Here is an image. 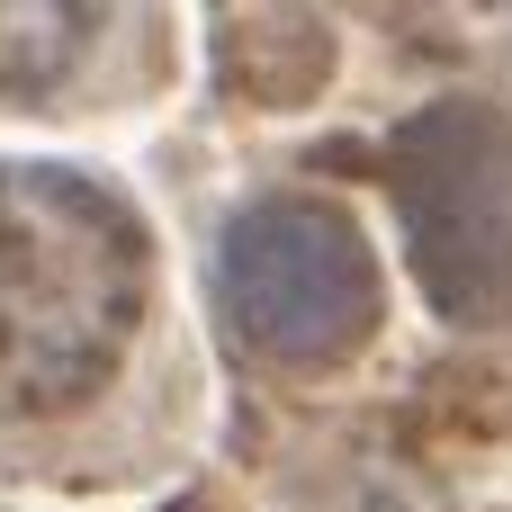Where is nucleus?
<instances>
[{"mask_svg":"<svg viewBox=\"0 0 512 512\" xmlns=\"http://www.w3.org/2000/svg\"><path fill=\"white\" fill-rule=\"evenodd\" d=\"M153 306L135 198L81 162H0V423L90 405Z\"/></svg>","mask_w":512,"mask_h":512,"instance_id":"1","label":"nucleus"},{"mask_svg":"<svg viewBox=\"0 0 512 512\" xmlns=\"http://www.w3.org/2000/svg\"><path fill=\"white\" fill-rule=\"evenodd\" d=\"M387 198L432 315L512 324V117L486 99H432L387 135Z\"/></svg>","mask_w":512,"mask_h":512,"instance_id":"2","label":"nucleus"},{"mask_svg":"<svg viewBox=\"0 0 512 512\" xmlns=\"http://www.w3.org/2000/svg\"><path fill=\"white\" fill-rule=\"evenodd\" d=\"M216 306L270 369H342L378 333V252L333 198H252L216 234Z\"/></svg>","mask_w":512,"mask_h":512,"instance_id":"3","label":"nucleus"},{"mask_svg":"<svg viewBox=\"0 0 512 512\" xmlns=\"http://www.w3.org/2000/svg\"><path fill=\"white\" fill-rule=\"evenodd\" d=\"M117 9H0V99H45L108 45Z\"/></svg>","mask_w":512,"mask_h":512,"instance_id":"4","label":"nucleus"}]
</instances>
